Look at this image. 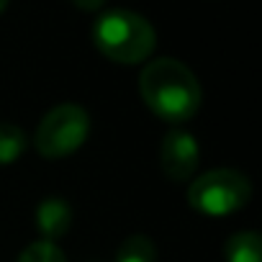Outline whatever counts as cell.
Here are the masks:
<instances>
[{"mask_svg": "<svg viewBox=\"0 0 262 262\" xmlns=\"http://www.w3.org/2000/svg\"><path fill=\"white\" fill-rule=\"evenodd\" d=\"M116 262H157V247L152 244L149 236H128L118 252H116Z\"/></svg>", "mask_w": 262, "mask_h": 262, "instance_id": "obj_9", "label": "cell"}, {"mask_svg": "<svg viewBox=\"0 0 262 262\" xmlns=\"http://www.w3.org/2000/svg\"><path fill=\"white\" fill-rule=\"evenodd\" d=\"M201 152L195 139L183 128H175L160 144V167L172 183H185L198 167Z\"/></svg>", "mask_w": 262, "mask_h": 262, "instance_id": "obj_5", "label": "cell"}, {"mask_svg": "<svg viewBox=\"0 0 262 262\" xmlns=\"http://www.w3.org/2000/svg\"><path fill=\"white\" fill-rule=\"evenodd\" d=\"M16 262H67V257H64V252L54 242H47L44 239V242L29 244Z\"/></svg>", "mask_w": 262, "mask_h": 262, "instance_id": "obj_10", "label": "cell"}, {"mask_svg": "<svg viewBox=\"0 0 262 262\" xmlns=\"http://www.w3.org/2000/svg\"><path fill=\"white\" fill-rule=\"evenodd\" d=\"M6 6H8V0H0V13L6 11Z\"/></svg>", "mask_w": 262, "mask_h": 262, "instance_id": "obj_12", "label": "cell"}, {"mask_svg": "<svg viewBox=\"0 0 262 262\" xmlns=\"http://www.w3.org/2000/svg\"><path fill=\"white\" fill-rule=\"evenodd\" d=\"M259 234L254 231H239L229 236L224 247L226 262H259Z\"/></svg>", "mask_w": 262, "mask_h": 262, "instance_id": "obj_7", "label": "cell"}, {"mask_svg": "<svg viewBox=\"0 0 262 262\" xmlns=\"http://www.w3.org/2000/svg\"><path fill=\"white\" fill-rule=\"evenodd\" d=\"M72 224V208L64 198H44L36 208V226L47 236V242H54L70 231Z\"/></svg>", "mask_w": 262, "mask_h": 262, "instance_id": "obj_6", "label": "cell"}, {"mask_svg": "<svg viewBox=\"0 0 262 262\" xmlns=\"http://www.w3.org/2000/svg\"><path fill=\"white\" fill-rule=\"evenodd\" d=\"M93 41L100 54L118 64H139L155 52L157 34L144 16L116 8L95 21Z\"/></svg>", "mask_w": 262, "mask_h": 262, "instance_id": "obj_2", "label": "cell"}, {"mask_svg": "<svg viewBox=\"0 0 262 262\" xmlns=\"http://www.w3.org/2000/svg\"><path fill=\"white\" fill-rule=\"evenodd\" d=\"M26 149V137L16 123L0 121V165L16 162Z\"/></svg>", "mask_w": 262, "mask_h": 262, "instance_id": "obj_8", "label": "cell"}, {"mask_svg": "<svg viewBox=\"0 0 262 262\" xmlns=\"http://www.w3.org/2000/svg\"><path fill=\"white\" fill-rule=\"evenodd\" d=\"M88 131H90V118L85 108L75 103H62L41 118L34 144L41 157L57 160L77 152L88 139Z\"/></svg>", "mask_w": 262, "mask_h": 262, "instance_id": "obj_4", "label": "cell"}, {"mask_svg": "<svg viewBox=\"0 0 262 262\" xmlns=\"http://www.w3.org/2000/svg\"><path fill=\"white\" fill-rule=\"evenodd\" d=\"M139 93L144 103L167 123H183L201 108V85L190 67L172 57L149 62L139 77Z\"/></svg>", "mask_w": 262, "mask_h": 262, "instance_id": "obj_1", "label": "cell"}, {"mask_svg": "<svg viewBox=\"0 0 262 262\" xmlns=\"http://www.w3.org/2000/svg\"><path fill=\"white\" fill-rule=\"evenodd\" d=\"M252 195L249 180L236 170H211L188 188V203L206 216H229L247 206Z\"/></svg>", "mask_w": 262, "mask_h": 262, "instance_id": "obj_3", "label": "cell"}, {"mask_svg": "<svg viewBox=\"0 0 262 262\" xmlns=\"http://www.w3.org/2000/svg\"><path fill=\"white\" fill-rule=\"evenodd\" d=\"M105 0H72V6H77L80 11H98L103 8Z\"/></svg>", "mask_w": 262, "mask_h": 262, "instance_id": "obj_11", "label": "cell"}]
</instances>
